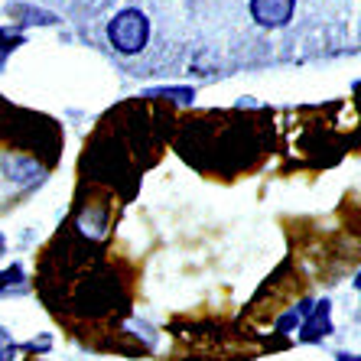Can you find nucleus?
I'll use <instances>...</instances> for the list:
<instances>
[{
	"label": "nucleus",
	"mask_w": 361,
	"mask_h": 361,
	"mask_svg": "<svg viewBox=\"0 0 361 361\" xmlns=\"http://www.w3.org/2000/svg\"><path fill=\"white\" fill-rule=\"evenodd\" d=\"M108 42L121 56H137V52H143L147 42H150V20H147V13L137 7H127V10H121V13H114L108 23Z\"/></svg>",
	"instance_id": "f257e3e1"
},
{
	"label": "nucleus",
	"mask_w": 361,
	"mask_h": 361,
	"mask_svg": "<svg viewBox=\"0 0 361 361\" xmlns=\"http://www.w3.org/2000/svg\"><path fill=\"white\" fill-rule=\"evenodd\" d=\"M296 0H251V17L264 30H280L293 20Z\"/></svg>",
	"instance_id": "f03ea898"
},
{
	"label": "nucleus",
	"mask_w": 361,
	"mask_h": 361,
	"mask_svg": "<svg viewBox=\"0 0 361 361\" xmlns=\"http://www.w3.org/2000/svg\"><path fill=\"white\" fill-rule=\"evenodd\" d=\"M326 336H332V302L319 300L300 319V342H319Z\"/></svg>",
	"instance_id": "7ed1b4c3"
},
{
	"label": "nucleus",
	"mask_w": 361,
	"mask_h": 361,
	"mask_svg": "<svg viewBox=\"0 0 361 361\" xmlns=\"http://www.w3.org/2000/svg\"><path fill=\"white\" fill-rule=\"evenodd\" d=\"M0 166H4L7 179L17 185V189H33V185H39L42 179H46V173H42L39 163L23 160V157H4Z\"/></svg>",
	"instance_id": "20e7f679"
},
{
	"label": "nucleus",
	"mask_w": 361,
	"mask_h": 361,
	"mask_svg": "<svg viewBox=\"0 0 361 361\" xmlns=\"http://www.w3.org/2000/svg\"><path fill=\"white\" fill-rule=\"evenodd\" d=\"M30 286H26V274H23V267L20 264H13V267H7V270H0V296L4 293H13V296H20V293H26Z\"/></svg>",
	"instance_id": "39448f33"
},
{
	"label": "nucleus",
	"mask_w": 361,
	"mask_h": 361,
	"mask_svg": "<svg viewBox=\"0 0 361 361\" xmlns=\"http://www.w3.org/2000/svg\"><path fill=\"white\" fill-rule=\"evenodd\" d=\"M147 98H166V101H179V104H192L195 92L192 88H153V92H147Z\"/></svg>",
	"instance_id": "423d86ee"
},
{
	"label": "nucleus",
	"mask_w": 361,
	"mask_h": 361,
	"mask_svg": "<svg viewBox=\"0 0 361 361\" xmlns=\"http://www.w3.org/2000/svg\"><path fill=\"white\" fill-rule=\"evenodd\" d=\"M13 358H17V342H13L7 329L0 326V361H13Z\"/></svg>",
	"instance_id": "0eeeda50"
},
{
	"label": "nucleus",
	"mask_w": 361,
	"mask_h": 361,
	"mask_svg": "<svg viewBox=\"0 0 361 361\" xmlns=\"http://www.w3.org/2000/svg\"><path fill=\"white\" fill-rule=\"evenodd\" d=\"M7 257V238H4V231H0V261Z\"/></svg>",
	"instance_id": "6e6552de"
},
{
	"label": "nucleus",
	"mask_w": 361,
	"mask_h": 361,
	"mask_svg": "<svg viewBox=\"0 0 361 361\" xmlns=\"http://www.w3.org/2000/svg\"><path fill=\"white\" fill-rule=\"evenodd\" d=\"M336 361H358V355H348V352H338Z\"/></svg>",
	"instance_id": "1a4fd4ad"
}]
</instances>
